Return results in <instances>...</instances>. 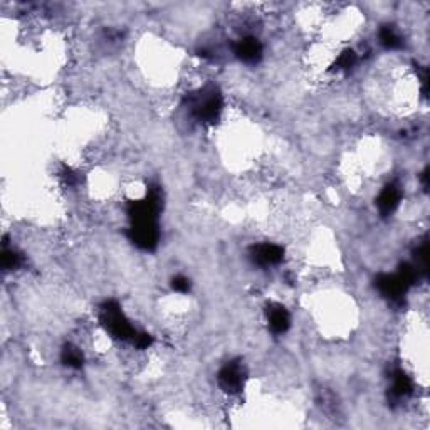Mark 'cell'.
<instances>
[{
  "instance_id": "cell-3",
  "label": "cell",
  "mask_w": 430,
  "mask_h": 430,
  "mask_svg": "<svg viewBox=\"0 0 430 430\" xmlns=\"http://www.w3.org/2000/svg\"><path fill=\"white\" fill-rule=\"evenodd\" d=\"M236 56L247 64L257 62L262 58V44L259 42L257 37L246 36L237 41L236 48H234Z\"/></svg>"
},
{
  "instance_id": "cell-4",
  "label": "cell",
  "mask_w": 430,
  "mask_h": 430,
  "mask_svg": "<svg viewBox=\"0 0 430 430\" xmlns=\"http://www.w3.org/2000/svg\"><path fill=\"white\" fill-rule=\"evenodd\" d=\"M402 202V190L397 184H389L378 194L377 206L382 215H390L397 210Z\"/></svg>"
},
{
  "instance_id": "cell-1",
  "label": "cell",
  "mask_w": 430,
  "mask_h": 430,
  "mask_svg": "<svg viewBox=\"0 0 430 430\" xmlns=\"http://www.w3.org/2000/svg\"><path fill=\"white\" fill-rule=\"evenodd\" d=\"M244 367L241 363H227L219 373L220 389L227 394H237L244 389Z\"/></svg>"
},
{
  "instance_id": "cell-5",
  "label": "cell",
  "mask_w": 430,
  "mask_h": 430,
  "mask_svg": "<svg viewBox=\"0 0 430 430\" xmlns=\"http://www.w3.org/2000/svg\"><path fill=\"white\" fill-rule=\"evenodd\" d=\"M267 325L274 335H284L291 326V314L281 304H272L266 313Z\"/></svg>"
},
{
  "instance_id": "cell-2",
  "label": "cell",
  "mask_w": 430,
  "mask_h": 430,
  "mask_svg": "<svg viewBox=\"0 0 430 430\" xmlns=\"http://www.w3.org/2000/svg\"><path fill=\"white\" fill-rule=\"evenodd\" d=\"M284 257V249L278 244H269V242H264V244L255 246L253 249V259L257 266L261 267H269L276 266L283 261Z\"/></svg>"
}]
</instances>
